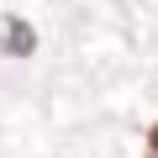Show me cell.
Masks as SVG:
<instances>
[{
	"label": "cell",
	"mask_w": 158,
	"mask_h": 158,
	"mask_svg": "<svg viewBox=\"0 0 158 158\" xmlns=\"http://www.w3.org/2000/svg\"><path fill=\"white\" fill-rule=\"evenodd\" d=\"M0 48H6L11 58H32L37 37H32V27H27L21 16H6V21H0Z\"/></svg>",
	"instance_id": "6da1fadb"
},
{
	"label": "cell",
	"mask_w": 158,
	"mask_h": 158,
	"mask_svg": "<svg viewBox=\"0 0 158 158\" xmlns=\"http://www.w3.org/2000/svg\"><path fill=\"white\" fill-rule=\"evenodd\" d=\"M148 158H158V127H153V137H148Z\"/></svg>",
	"instance_id": "7a4b0ae2"
}]
</instances>
